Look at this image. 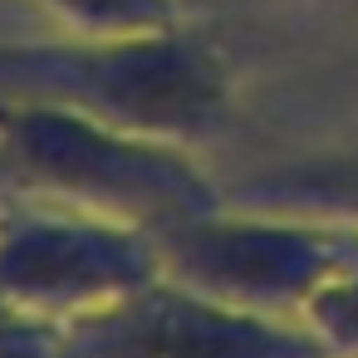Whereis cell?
Here are the masks:
<instances>
[{
  "label": "cell",
  "instance_id": "6da1fadb",
  "mask_svg": "<svg viewBox=\"0 0 358 358\" xmlns=\"http://www.w3.org/2000/svg\"><path fill=\"white\" fill-rule=\"evenodd\" d=\"M0 99L55 103L128 133L201 143L226 128L236 79L226 55L187 20L118 35L0 40Z\"/></svg>",
  "mask_w": 358,
  "mask_h": 358
},
{
  "label": "cell",
  "instance_id": "7a4b0ae2",
  "mask_svg": "<svg viewBox=\"0 0 358 358\" xmlns=\"http://www.w3.org/2000/svg\"><path fill=\"white\" fill-rule=\"evenodd\" d=\"M0 157L50 201L143 231H162L226 201V187L196 167L187 143L128 133L55 103L0 99Z\"/></svg>",
  "mask_w": 358,
  "mask_h": 358
},
{
  "label": "cell",
  "instance_id": "3957f363",
  "mask_svg": "<svg viewBox=\"0 0 358 358\" xmlns=\"http://www.w3.org/2000/svg\"><path fill=\"white\" fill-rule=\"evenodd\" d=\"M152 236L172 280L265 314H299L358 241L353 226L285 211H250L231 201L172 221Z\"/></svg>",
  "mask_w": 358,
  "mask_h": 358
},
{
  "label": "cell",
  "instance_id": "277c9868",
  "mask_svg": "<svg viewBox=\"0 0 358 358\" xmlns=\"http://www.w3.org/2000/svg\"><path fill=\"white\" fill-rule=\"evenodd\" d=\"M162 275L157 236L133 221L64 201L0 211V299L20 314L74 319Z\"/></svg>",
  "mask_w": 358,
  "mask_h": 358
},
{
  "label": "cell",
  "instance_id": "5b68a950",
  "mask_svg": "<svg viewBox=\"0 0 358 358\" xmlns=\"http://www.w3.org/2000/svg\"><path fill=\"white\" fill-rule=\"evenodd\" d=\"M59 358H334L304 324L231 304L172 275L59 319Z\"/></svg>",
  "mask_w": 358,
  "mask_h": 358
},
{
  "label": "cell",
  "instance_id": "8992f818",
  "mask_svg": "<svg viewBox=\"0 0 358 358\" xmlns=\"http://www.w3.org/2000/svg\"><path fill=\"white\" fill-rule=\"evenodd\" d=\"M226 201L250 206V211H285V216H309V221H334V226L358 231V138L255 167L226 187Z\"/></svg>",
  "mask_w": 358,
  "mask_h": 358
},
{
  "label": "cell",
  "instance_id": "52a82bcc",
  "mask_svg": "<svg viewBox=\"0 0 358 358\" xmlns=\"http://www.w3.org/2000/svg\"><path fill=\"white\" fill-rule=\"evenodd\" d=\"M299 319L334 348V358H358V241L348 260L309 294Z\"/></svg>",
  "mask_w": 358,
  "mask_h": 358
},
{
  "label": "cell",
  "instance_id": "ba28073f",
  "mask_svg": "<svg viewBox=\"0 0 358 358\" xmlns=\"http://www.w3.org/2000/svg\"><path fill=\"white\" fill-rule=\"evenodd\" d=\"M79 35H118V30H157L182 20V0H40Z\"/></svg>",
  "mask_w": 358,
  "mask_h": 358
},
{
  "label": "cell",
  "instance_id": "9c48e42d",
  "mask_svg": "<svg viewBox=\"0 0 358 358\" xmlns=\"http://www.w3.org/2000/svg\"><path fill=\"white\" fill-rule=\"evenodd\" d=\"M0 309H6V299H0Z\"/></svg>",
  "mask_w": 358,
  "mask_h": 358
}]
</instances>
